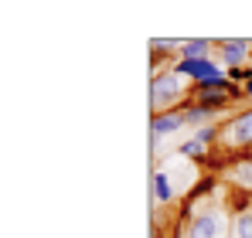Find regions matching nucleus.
<instances>
[{
  "label": "nucleus",
  "instance_id": "nucleus-1",
  "mask_svg": "<svg viewBox=\"0 0 252 238\" xmlns=\"http://www.w3.org/2000/svg\"><path fill=\"white\" fill-rule=\"evenodd\" d=\"M188 82L181 72H160V75H150V113L160 116V113H170V106H177V99L188 95Z\"/></svg>",
  "mask_w": 252,
  "mask_h": 238
},
{
  "label": "nucleus",
  "instance_id": "nucleus-2",
  "mask_svg": "<svg viewBox=\"0 0 252 238\" xmlns=\"http://www.w3.org/2000/svg\"><path fill=\"white\" fill-rule=\"evenodd\" d=\"M232 225H228V214L221 208H205L198 214H191L184 238H228Z\"/></svg>",
  "mask_w": 252,
  "mask_h": 238
},
{
  "label": "nucleus",
  "instance_id": "nucleus-3",
  "mask_svg": "<svg viewBox=\"0 0 252 238\" xmlns=\"http://www.w3.org/2000/svg\"><path fill=\"white\" fill-rule=\"evenodd\" d=\"M174 72H181L184 79L198 82V89L232 85V82H228V75L221 72V65H215L211 58H201V61H174Z\"/></svg>",
  "mask_w": 252,
  "mask_h": 238
},
{
  "label": "nucleus",
  "instance_id": "nucleus-4",
  "mask_svg": "<svg viewBox=\"0 0 252 238\" xmlns=\"http://www.w3.org/2000/svg\"><path fill=\"white\" fill-rule=\"evenodd\" d=\"M218 143L228 147V150H246V147H252V109L228 119L221 126V133H218Z\"/></svg>",
  "mask_w": 252,
  "mask_h": 238
},
{
  "label": "nucleus",
  "instance_id": "nucleus-5",
  "mask_svg": "<svg viewBox=\"0 0 252 238\" xmlns=\"http://www.w3.org/2000/svg\"><path fill=\"white\" fill-rule=\"evenodd\" d=\"M184 126H188L184 109H170V113H160V116H150V150L157 153L160 140L170 136V133H177V129H184Z\"/></svg>",
  "mask_w": 252,
  "mask_h": 238
},
{
  "label": "nucleus",
  "instance_id": "nucleus-6",
  "mask_svg": "<svg viewBox=\"0 0 252 238\" xmlns=\"http://www.w3.org/2000/svg\"><path fill=\"white\" fill-rule=\"evenodd\" d=\"M215 48H218L221 65H228V72H232V68H242V65L249 61V48L252 44L246 38H225V41H218Z\"/></svg>",
  "mask_w": 252,
  "mask_h": 238
},
{
  "label": "nucleus",
  "instance_id": "nucleus-7",
  "mask_svg": "<svg viewBox=\"0 0 252 238\" xmlns=\"http://www.w3.org/2000/svg\"><path fill=\"white\" fill-rule=\"evenodd\" d=\"M177 180H174V174H170V167H157L154 170V204H170V201L177 198Z\"/></svg>",
  "mask_w": 252,
  "mask_h": 238
},
{
  "label": "nucleus",
  "instance_id": "nucleus-8",
  "mask_svg": "<svg viewBox=\"0 0 252 238\" xmlns=\"http://www.w3.org/2000/svg\"><path fill=\"white\" fill-rule=\"evenodd\" d=\"M232 95H235V89H232V85L198 89V99H194V106H205V109H211V113H218V109H225V106L232 102Z\"/></svg>",
  "mask_w": 252,
  "mask_h": 238
},
{
  "label": "nucleus",
  "instance_id": "nucleus-9",
  "mask_svg": "<svg viewBox=\"0 0 252 238\" xmlns=\"http://www.w3.org/2000/svg\"><path fill=\"white\" fill-rule=\"evenodd\" d=\"M225 177L235 184V187H246L252 194V157H239L228 170H225Z\"/></svg>",
  "mask_w": 252,
  "mask_h": 238
},
{
  "label": "nucleus",
  "instance_id": "nucleus-10",
  "mask_svg": "<svg viewBox=\"0 0 252 238\" xmlns=\"http://www.w3.org/2000/svg\"><path fill=\"white\" fill-rule=\"evenodd\" d=\"M218 41H208V38H191L184 41V48H181V61H201V58H208V51L215 48Z\"/></svg>",
  "mask_w": 252,
  "mask_h": 238
},
{
  "label": "nucleus",
  "instance_id": "nucleus-11",
  "mask_svg": "<svg viewBox=\"0 0 252 238\" xmlns=\"http://www.w3.org/2000/svg\"><path fill=\"white\" fill-rule=\"evenodd\" d=\"M215 116L211 109L205 106H184V119H188V126H198V129H205V122Z\"/></svg>",
  "mask_w": 252,
  "mask_h": 238
},
{
  "label": "nucleus",
  "instance_id": "nucleus-12",
  "mask_svg": "<svg viewBox=\"0 0 252 238\" xmlns=\"http://www.w3.org/2000/svg\"><path fill=\"white\" fill-rule=\"evenodd\" d=\"M232 228H235V238H252V208H246V211L235 214Z\"/></svg>",
  "mask_w": 252,
  "mask_h": 238
},
{
  "label": "nucleus",
  "instance_id": "nucleus-13",
  "mask_svg": "<svg viewBox=\"0 0 252 238\" xmlns=\"http://www.w3.org/2000/svg\"><path fill=\"white\" fill-rule=\"evenodd\" d=\"M181 48H184V41L177 38H150V51H160V55H170V51L181 55Z\"/></svg>",
  "mask_w": 252,
  "mask_h": 238
},
{
  "label": "nucleus",
  "instance_id": "nucleus-14",
  "mask_svg": "<svg viewBox=\"0 0 252 238\" xmlns=\"http://www.w3.org/2000/svg\"><path fill=\"white\" fill-rule=\"evenodd\" d=\"M208 153V147L201 143V140H188L184 147H181V157L184 160H198V157H205Z\"/></svg>",
  "mask_w": 252,
  "mask_h": 238
},
{
  "label": "nucleus",
  "instance_id": "nucleus-15",
  "mask_svg": "<svg viewBox=\"0 0 252 238\" xmlns=\"http://www.w3.org/2000/svg\"><path fill=\"white\" fill-rule=\"evenodd\" d=\"M242 92H246V95H249V99H252V79L246 82V85H242Z\"/></svg>",
  "mask_w": 252,
  "mask_h": 238
},
{
  "label": "nucleus",
  "instance_id": "nucleus-16",
  "mask_svg": "<svg viewBox=\"0 0 252 238\" xmlns=\"http://www.w3.org/2000/svg\"><path fill=\"white\" fill-rule=\"evenodd\" d=\"M249 208H252V194H249Z\"/></svg>",
  "mask_w": 252,
  "mask_h": 238
}]
</instances>
